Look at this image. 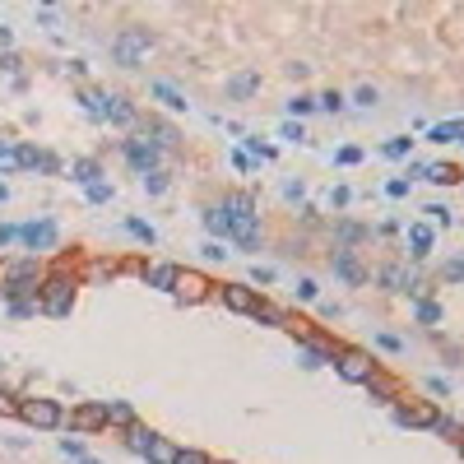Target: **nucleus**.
<instances>
[{"label":"nucleus","mask_w":464,"mask_h":464,"mask_svg":"<svg viewBox=\"0 0 464 464\" xmlns=\"http://www.w3.org/2000/svg\"><path fill=\"white\" fill-rule=\"evenodd\" d=\"M223 209H228V223H232V242L242 246V251H255V246H260V214H255V200L251 195H228Z\"/></svg>","instance_id":"f257e3e1"},{"label":"nucleus","mask_w":464,"mask_h":464,"mask_svg":"<svg viewBox=\"0 0 464 464\" xmlns=\"http://www.w3.org/2000/svg\"><path fill=\"white\" fill-rule=\"evenodd\" d=\"M75 307V279L70 274H51L47 283H37V311L47 316H70Z\"/></svg>","instance_id":"f03ea898"},{"label":"nucleus","mask_w":464,"mask_h":464,"mask_svg":"<svg viewBox=\"0 0 464 464\" xmlns=\"http://www.w3.org/2000/svg\"><path fill=\"white\" fill-rule=\"evenodd\" d=\"M149 47H154V33H149V28H121V33L111 37V61H116V66H140V56L149 51Z\"/></svg>","instance_id":"7ed1b4c3"},{"label":"nucleus","mask_w":464,"mask_h":464,"mask_svg":"<svg viewBox=\"0 0 464 464\" xmlns=\"http://www.w3.org/2000/svg\"><path fill=\"white\" fill-rule=\"evenodd\" d=\"M14 413H19L28 427H42V432L61 427V404H56V399H19Z\"/></svg>","instance_id":"20e7f679"},{"label":"nucleus","mask_w":464,"mask_h":464,"mask_svg":"<svg viewBox=\"0 0 464 464\" xmlns=\"http://www.w3.org/2000/svg\"><path fill=\"white\" fill-rule=\"evenodd\" d=\"M334 367H339V376H343V381H353V386H367V381L376 376V362L362 353V348H339Z\"/></svg>","instance_id":"39448f33"},{"label":"nucleus","mask_w":464,"mask_h":464,"mask_svg":"<svg viewBox=\"0 0 464 464\" xmlns=\"http://www.w3.org/2000/svg\"><path fill=\"white\" fill-rule=\"evenodd\" d=\"M121 154H126V163H130L140 177H149V172H158V154H163V149H158L154 140H126Z\"/></svg>","instance_id":"423d86ee"},{"label":"nucleus","mask_w":464,"mask_h":464,"mask_svg":"<svg viewBox=\"0 0 464 464\" xmlns=\"http://www.w3.org/2000/svg\"><path fill=\"white\" fill-rule=\"evenodd\" d=\"M19 237H23V246H28L33 255H42V251H51V246H56V237H61V232H56L51 219H33L28 228H19Z\"/></svg>","instance_id":"0eeeda50"},{"label":"nucleus","mask_w":464,"mask_h":464,"mask_svg":"<svg viewBox=\"0 0 464 464\" xmlns=\"http://www.w3.org/2000/svg\"><path fill=\"white\" fill-rule=\"evenodd\" d=\"M223 307L237 311V316H255L260 298H255V288H246V283H223Z\"/></svg>","instance_id":"6e6552de"},{"label":"nucleus","mask_w":464,"mask_h":464,"mask_svg":"<svg viewBox=\"0 0 464 464\" xmlns=\"http://www.w3.org/2000/svg\"><path fill=\"white\" fill-rule=\"evenodd\" d=\"M436 418H441V413H436V404H427V399H422V404H399L395 409L399 427H432Z\"/></svg>","instance_id":"1a4fd4ad"},{"label":"nucleus","mask_w":464,"mask_h":464,"mask_svg":"<svg viewBox=\"0 0 464 464\" xmlns=\"http://www.w3.org/2000/svg\"><path fill=\"white\" fill-rule=\"evenodd\" d=\"M70 427H75V432H98V427H107V404H98V399L79 404V409L70 413Z\"/></svg>","instance_id":"9d476101"},{"label":"nucleus","mask_w":464,"mask_h":464,"mask_svg":"<svg viewBox=\"0 0 464 464\" xmlns=\"http://www.w3.org/2000/svg\"><path fill=\"white\" fill-rule=\"evenodd\" d=\"M172 293H177L181 302H204V298H209V279L195 274V269H181V274H177V288H172Z\"/></svg>","instance_id":"9b49d317"},{"label":"nucleus","mask_w":464,"mask_h":464,"mask_svg":"<svg viewBox=\"0 0 464 464\" xmlns=\"http://www.w3.org/2000/svg\"><path fill=\"white\" fill-rule=\"evenodd\" d=\"M334 358H339V353H334L330 343H321V339H298V362L307 367V372H311V367L334 362Z\"/></svg>","instance_id":"f8f14e48"},{"label":"nucleus","mask_w":464,"mask_h":464,"mask_svg":"<svg viewBox=\"0 0 464 464\" xmlns=\"http://www.w3.org/2000/svg\"><path fill=\"white\" fill-rule=\"evenodd\" d=\"M330 265H334V274H339L343 283H353V288H358V283H367V269L358 265V255H353V251H343V246H339Z\"/></svg>","instance_id":"ddd939ff"},{"label":"nucleus","mask_w":464,"mask_h":464,"mask_svg":"<svg viewBox=\"0 0 464 464\" xmlns=\"http://www.w3.org/2000/svg\"><path fill=\"white\" fill-rule=\"evenodd\" d=\"M0 298L10 302V307H19V302H37V279H5Z\"/></svg>","instance_id":"4468645a"},{"label":"nucleus","mask_w":464,"mask_h":464,"mask_svg":"<svg viewBox=\"0 0 464 464\" xmlns=\"http://www.w3.org/2000/svg\"><path fill=\"white\" fill-rule=\"evenodd\" d=\"M381 283H386L390 293H418V283H413V274L404 265H386L381 269Z\"/></svg>","instance_id":"2eb2a0df"},{"label":"nucleus","mask_w":464,"mask_h":464,"mask_svg":"<svg viewBox=\"0 0 464 464\" xmlns=\"http://www.w3.org/2000/svg\"><path fill=\"white\" fill-rule=\"evenodd\" d=\"M102 121H116V126H135V107L121 98V93H107V116Z\"/></svg>","instance_id":"dca6fc26"},{"label":"nucleus","mask_w":464,"mask_h":464,"mask_svg":"<svg viewBox=\"0 0 464 464\" xmlns=\"http://www.w3.org/2000/svg\"><path fill=\"white\" fill-rule=\"evenodd\" d=\"M107 427H135V409L126 404V399H107Z\"/></svg>","instance_id":"f3484780"},{"label":"nucleus","mask_w":464,"mask_h":464,"mask_svg":"<svg viewBox=\"0 0 464 464\" xmlns=\"http://www.w3.org/2000/svg\"><path fill=\"white\" fill-rule=\"evenodd\" d=\"M177 265H154V269H144V279H149V288H163V293H172L177 288Z\"/></svg>","instance_id":"a211bd4d"},{"label":"nucleus","mask_w":464,"mask_h":464,"mask_svg":"<svg viewBox=\"0 0 464 464\" xmlns=\"http://www.w3.org/2000/svg\"><path fill=\"white\" fill-rule=\"evenodd\" d=\"M70 177L79 181V186L89 190V186H98V177H102V167L93 163V158H75V167H70Z\"/></svg>","instance_id":"6ab92c4d"},{"label":"nucleus","mask_w":464,"mask_h":464,"mask_svg":"<svg viewBox=\"0 0 464 464\" xmlns=\"http://www.w3.org/2000/svg\"><path fill=\"white\" fill-rule=\"evenodd\" d=\"M154 436H158V432H149L144 422H135V427H126V446H130L135 455H149V446H154Z\"/></svg>","instance_id":"aec40b11"},{"label":"nucleus","mask_w":464,"mask_h":464,"mask_svg":"<svg viewBox=\"0 0 464 464\" xmlns=\"http://www.w3.org/2000/svg\"><path fill=\"white\" fill-rule=\"evenodd\" d=\"M427 140H436V144H464V121H441V126H432Z\"/></svg>","instance_id":"412c9836"},{"label":"nucleus","mask_w":464,"mask_h":464,"mask_svg":"<svg viewBox=\"0 0 464 464\" xmlns=\"http://www.w3.org/2000/svg\"><path fill=\"white\" fill-rule=\"evenodd\" d=\"M204 228L214 232V237H223V242H228L232 237V223H228V209H223V204H214V209H204Z\"/></svg>","instance_id":"4be33fe9"},{"label":"nucleus","mask_w":464,"mask_h":464,"mask_svg":"<svg viewBox=\"0 0 464 464\" xmlns=\"http://www.w3.org/2000/svg\"><path fill=\"white\" fill-rule=\"evenodd\" d=\"M255 89H260V75H255V70H246V75H237V79L228 84V98H237V102H242V98H251Z\"/></svg>","instance_id":"5701e85b"},{"label":"nucleus","mask_w":464,"mask_h":464,"mask_svg":"<svg viewBox=\"0 0 464 464\" xmlns=\"http://www.w3.org/2000/svg\"><path fill=\"white\" fill-rule=\"evenodd\" d=\"M149 93H154L158 102H167L172 111H186V98H181V93L172 89V84H163V79H154V84H149Z\"/></svg>","instance_id":"b1692460"},{"label":"nucleus","mask_w":464,"mask_h":464,"mask_svg":"<svg viewBox=\"0 0 464 464\" xmlns=\"http://www.w3.org/2000/svg\"><path fill=\"white\" fill-rule=\"evenodd\" d=\"M172 455H177V446L167 441V436H154V446H149L144 460H149V464H172Z\"/></svg>","instance_id":"393cba45"},{"label":"nucleus","mask_w":464,"mask_h":464,"mask_svg":"<svg viewBox=\"0 0 464 464\" xmlns=\"http://www.w3.org/2000/svg\"><path fill=\"white\" fill-rule=\"evenodd\" d=\"M409 246H413V255L422 260V255L432 251V228H422V223H413V228H409Z\"/></svg>","instance_id":"a878e982"},{"label":"nucleus","mask_w":464,"mask_h":464,"mask_svg":"<svg viewBox=\"0 0 464 464\" xmlns=\"http://www.w3.org/2000/svg\"><path fill=\"white\" fill-rule=\"evenodd\" d=\"M422 177L436 181V186H451V181H460V172H455V167H446V163H432V167H422Z\"/></svg>","instance_id":"bb28decb"},{"label":"nucleus","mask_w":464,"mask_h":464,"mask_svg":"<svg viewBox=\"0 0 464 464\" xmlns=\"http://www.w3.org/2000/svg\"><path fill=\"white\" fill-rule=\"evenodd\" d=\"M5 279H37V255H28V260H14V265H5Z\"/></svg>","instance_id":"cd10ccee"},{"label":"nucleus","mask_w":464,"mask_h":464,"mask_svg":"<svg viewBox=\"0 0 464 464\" xmlns=\"http://www.w3.org/2000/svg\"><path fill=\"white\" fill-rule=\"evenodd\" d=\"M367 386H372V399H376V404H390V399H395V386H390V381H386L381 372H376L372 381H367Z\"/></svg>","instance_id":"c85d7f7f"},{"label":"nucleus","mask_w":464,"mask_h":464,"mask_svg":"<svg viewBox=\"0 0 464 464\" xmlns=\"http://www.w3.org/2000/svg\"><path fill=\"white\" fill-rule=\"evenodd\" d=\"M126 232H130V237H140V242H149V246H154V242H158V232H154V223H144V219H126Z\"/></svg>","instance_id":"c756f323"},{"label":"nucleus","mask_w":464,"mask_h":464,"mask_svg":"<svg viewBox=\"0 0 464 464\" xmlns=\"http://www.w3.org/2000/svg\"><path fill=\"white\" fill-rule=\"evenodd\" d=\"M84 107H89V116H98V121H102V116H107V93L89 89V93H84Z\"/></svg>","instance_id":"7c9ffc66"},{"label":"nucleus","mask_w":464,"mask_h":464,"mask_svg":"<svg viewBox=\"0 0 464 464\" xmlns=\"http://www.w3.org/2000/svg\"><path fill=\"white\" fill-rule=\"evenodd\" d=\"M432 432L446 436V441H464V432H460V422H455V418H436V422H432Z\"/></svg>","instance_id":"2f4dec72"},{"label":"nucleus","mask_w":464,"mask_h":464,"mask_svg":"<svg viewBox=\"0 0 464 464\" xmlns=\"http://www.w3.org/2000/svg\"><path fill=\"white\" fill-rule=\"evenodd\" d=\"M362 237H367V228H358V223H339V242H343V251H348L353 242H362Z\"/></svg>","instance_id":"473e14b6"},{"label":"nucleus","mask_w":464,"mask_h":464,"mask_svg":"<svg viewBox=\"0 0 464 464\" xmlns=\"http://www.w3.org/2000/svg\"><path fill=\"white\" fill-rule=\"evenodd\" d=\"M14 167H19V149H10L0 140V172H14Z\"/></svg>","instance_id":"72a5a7b5"},{"label":"nucleus","mask_w":464,"mask_h":464,"mask_svg":"<svg viewBox=\"0 0 464 464\" xmlns=\"http://www.w3.org/2000/svg\"><path fill=\"white\" fill-rule=\"evenodd\" d=\"M418 321L422 325H436V321H441V307H436V302H418Z\"/></svg>","instance_id":"f704fd0d"},{"label":"nucleus","mask_w":464,"mask_h":464,"mask_svg":"<svg viewBox=\"0 0 464 464\" xmlns=\"http://www.w3.org/2000/svg\"><path fill=\"white\" fill-rule=\"evenodd\" d=\"M311 107H316V98H307V93H298V98L288 102V116H307Z\"/></svg>","instance_id":"c9c22d12"},{"label":"nucleus","mask_w":464,"mask_h":464,"mask_svg":"<svg viewBox=\"0 0 464 464\" xmlns=\"http://www.w3.org/2000/svg\"><path fill=\"white\" fill-rule=\"evenodd\" d=\"M255 321H260V325H288L283 311H274V307H255Z\"/></svg>","instance_id":"e433bc0d"},{"label":"nucleus","mask_w":464,"mask_h":464,"mask_svg":"<svg viewBox=\"0 0 464 464\" xmlns=\"http://www.w3.org/2000/svg\"><path fill=\"white\" fill-rule=\"evenodd\" d=\"M316 107H321V111H343V98H339V93H321V98H316Z\"/></svg>","instance_id":"4c0bfd02"},{"label":"nucleus","mask_w":464,"mask_h":464,"mask_svg":"<svg viewBox=\"0 0 464 464\" xmlns=\"http://www.w3.org/2000/svg\"><path fill=\"white\" fill-rule=\"evenodd\" d=\"M172 464H214V460H209V455H200V451H177Z\"/></svg>","instance_id":"58836bf2"},{"label":"nucleus","mask_w":464,"mask_h":464,"mask_svg":"<svg viewBox=\"0 0 464 464\" xmlns=\"http://www.w3.org/2000/svg\"><path fill=\"white\" fill-rule=\"evenodd\" d=\"M409 149H413V140H390L386 149H381V154H386V158H404Z\"/></svg>","instance_id":"ea45409f"},{"label":"nucleus","mask_w":464,"mask_h":464,"mask_svg":"<svg viewBox=\"0 0 464 464\" xmlns=\"http://www.w3.org/2000/svg\"><path fill=\"white\" fill-rule=\"evenodd\" d=\"M144 190H149V195H163V190H167V177H163V172H149V177H144Z\"/></svg>","instance_id":"a19ab883"},{"label":"nucleus","mask_w":464,"mask_h":464,"mask_svg":"<svg viewBox=\"0 0 464 464\" xmlns=\"http://www.w3.org/2000/svg\"><path fill=\"white\" fill-rule=\"evenodd\" d=\"M427 214H432V223H441V228H451V223H455V214L446 209V204H427Z\"/></svg>","instance_id":"79ce46f5"},{"label":"nucleus","mask_w":464,"mask_h":464,"mask_svg":"<svg viewBox=\"0 0 464 464\" xmlns=\"http://www.w3.org/2000/svg\"><path fill=\"white\" fill-rule=\"evenodd\" d=\"M376 343H381L386 353H404V339H399V334H376Z\"/></svg>","instance_id":"37998d69"},{"label":"nucleus","mask_w":464,"mask_h":464,"mask_svg":"<svg viewBox=\"0 0 464 464\" xmlns=\"http://www.w3.org/2000/svg\"><path fill=\"white\" fill-rule=\"evenodd\" d=\"M107 200H111V186H107V181L89 186V204H107Z\"/></svg>","instance_id":"c03bdc74"},{"label":"nucleus","mask_w":464,"mask_h":464,"mask_svg":"<svg viewBox=\"0 0 464 464\" xmlns=\"http://www.w3.org/2000/svg\"><path fill=\"white\" fill-rule=\"evenodd\" d=\"M246 149H251V158H260V163H269V158H274V149H269V144H260V140H246Z\"/></svg>","instance_id":"a18cd8bd"},{"label":"nucleus","mask_w":464,"mask_h":464,"mask_svg":"<svg viewBox=\"0 0 464 464\" xmlns=\"http://www.w3.org/2000/svg\"><path fill=\"white\" fill-rule=\"evenodd\" d=\"M316 293H321V288H316V279H298V298H302V302H316Z\"/></svg>","instance_id":"49530a36"},{"label":"nucleus","mask_w":464,"mask_h":464,"mask_svg":"<svg viewBox=\"0 0 464 464\" xmlns=\"http://www.w3.org/2000/svg\"><path fill=\"white\" fill-rule=\"evenodd\" d=\"M61 451H66L70 460H84V441H79V436H66V441H61Z\"/></svg>","instance_id":"de8ad7c7"},{"label":"nucleus","mask_w":464,"mask_h":464,"mask_svg":"<svg viewBox=\"0 0 464 464\" xmlns=\"http://www.w3.org/2000/svg\"><path fill=\"white\" fill-rule=\"evenodd\" d=\"M14 321H28V316H37V302H19V307H10Z\"/></svg>","instance_id":"09e8293b"},{"label":"nucleus","mask_w":464,"mask_h":464,"mask_svg":"<svg viewBox=\"0 0 464 464\" xmlns=\"http://www.w3.org/2000/svg\"><path fill=\"white\" fill-rule=\"evenodd\" d=\"M200 255H204V260H223V255H228V251H223L219 242H204V246H200Z\"/></svg>","instance_id":"8fccbe9b"},{"label":"nucleus","mask_w":464,"mask_h":464,"mask_svg":"<svg viewBox=\"0 0 464 464\" xmlns=\"http://www.w3.org/2000/svg\"><path fill=\"white\" fill-rule=\"evenodd\" d=\"M251 279H255V283H274V269H269V265H255Z\"/></svg>","instance_id":"3c124183"},{"label":"nucleus","mask_w":464,"mask_h":464,"mask_svg":"<svg viewBox=\"0 0 464 464\" xmlns=\"http://www.w3.org/2000/svg\"><path fill=\"white\" fill-rule=\"evenodd\" d=\"M283 140H298V144H302V140H307V130H302L298 121H288V126H283Z\"/></svg>","instance_id":"603ef678"},{"label":"nucleus","mask_w":464,"mask_h":464,"mask_svg":"<svg viewBox=\"0 0 464 464\" xmlns=\"http://www.w3.org/2000/svg\"><path fill=\"white\" fill-rule=\"evenodd\" d=\"M14 237H19V228H14V223H0V246H10Z\"/></svg>","instance_id":"864d4df0"},{"label":"nucleus","mask_w":464,"mask_h":464,"mask_svg":"<svg viewBox=\"0 0 464 464\" xmlns=\"http://www.w3.org/2000/svg\"><path fill=\"white\" fill-rule=\"evenodd\" d=\"M386 190H390V195H395V200H399V195H409V181H404V177H395V181H390V186H386Z\"/></svg>","instance_id":"5fc2aeb1"},{"label":"nucleus","mask_w":464,"mask_h":464,"mask_svg":"<svg viewBox=\"0 0 464 464\" xmlns=\"http://www.w3.org/2000/svg\"><path fill=\"white\" fill-rule=\"evenodd\" d=\"M358 107H376V89H358Z\"/></svg>","instance_id":"6e6d98bb"},{"label":"nucleus","mask_w":464,"mask_h":464,"mask_svg":"<svg viewBox=\"0 0 464 464\" xmlns=\"http://www.w3.org/2000/svg\"><path fill=\"white\" fill-rule=\"evenodd\" d=\"M446 279H451V283H460V279H464V260H455V265L446 269Z\"/></svg>","instance_id":"4d7b16f0"},{"label":"nucleus","mask_w":464,"mask_h":464,"mask_svg":"<svg viewBox=\"0 0 464 464\" xmlns=\"http://www.w3.org/2000/svg\"><path fill=\"white\" fill-rule=\"evenodd\" d=\"M0 413H14V404H10V395L0 390Z\"/></svg>","instance_id":"13d9d810"},{"label":"nucleus","mask_w":464,"mask_h":464,"mask_svg":"<svg viewBox=\"0 0 464 464\" xmlns=\"http://www.w3.org/2000/svg\"><path fill=\"white\" fill-rule=\"evenodd\" d=\"M5 200H10V190H5V181H0V204H5Z\"/></svg>","instance_id":"bf43d9fd"},{"label":"nucleus","mask_w":464,"mask_h":464,"mask_svg":"<svg viewBox=\"0 0 464 464\" xmlns=\"http://www.w3.org/2000/svg\"><path fill=\"white\" fill-rule=\"evenodd\" d=\"M79 464H98V460H79Z\"/></svg>","instance_id":"052dcab7"},{"label":"nucleus","mask_w":464,"mask_h":464,"mask_svg":"<svg viewBox=\"0 0 464 464\" xmlns=\"http://www.w3.org/2000/svg\"><path fill=\"white\" fill-rule=\"evenodd\" d=\"M460 451H464V441H460Z\"/></svg>","instance_id":"680f3d73"}]
</instances>
